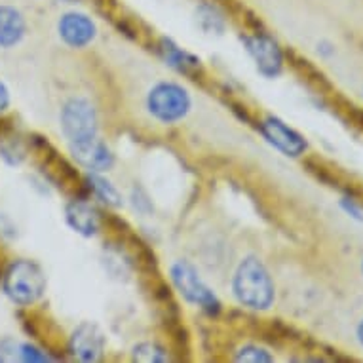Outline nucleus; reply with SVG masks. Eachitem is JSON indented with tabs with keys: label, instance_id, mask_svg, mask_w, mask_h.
Here are the masks:
<instances>
[{
	"label": "nucleus",
	"instance_id": "obj_23",
	"mask_svg": "<svg viewBox=\"0 0 363 363\" xmlns=\"http://www.w3.org/2000/svg\"><path fill=\"white\" fill-rule=\"evenodd\" d=\"M362 272H363V262H362Z\"/></svg>",
	"mask_w": 363,
	"mask_h": 363
},
{
	"label": "nucleus",
	"instance_id": "obj_4",
	"mask_svg": "<svg viewBox=\"0 0 363 363\" xmlns=\"http://www.w3.org/2000/svg\"><path fill=\"white\" fill-rule=\"evenodd\" d=\"M169 274H172V281L179 295L185 298L186 303L200 306L203 312L208 314H217L220 310V303L217 295L209 289L200 274L196 272V268L192 267L191 262L186 261H177L173 262L169 268Z\"/></svg>",
	"mask_w": 363,
	"mask_h": 363
},
{
	"label": "nucleus",
	"instance_id": "obj_9",
	"mask_svg": "<svg viewBox=\"0 0 363 363\" xmlns=\"http://www.w3.org/2000/svg\"><path fill=\"white\" fill-rule=\"evenodd\" d=\"M69 348L72 356L80 362H97L105 350V337L96 323L84 322L74 329L69 340Z\"/></svg>",
	"mask_w": 363,
	"mask_h": 363
},
{
	"label": "nucleus",
	"instance_id": "obj_16",
	"mask_svg": "<svg viewBox=\"0 0 363 363\" xmlns=\"http://www.w3.org/2000/svg\"><path fill=\"white\" fill-rule=\"evenodd\" d=\"M133 359L135 362H145V363H158V362H167L169 356L162 346L155 345V342H141L133 348Z\"/></svg>",
	"mask_w": 363,
	"mask_h": 363
},
{
	"label": "nucleus",
	"instance_id": "obj_22",
	"mask_svg": "<svg viewBox=\"0 0 363 363\" xmlns=\"http://www.w3.org/2000/svg\"><path fill=\"white\" fill-rule=\"evenodd\" d=\"M356 335H357V340H359V345L363 346V320H362V322H359V325H357Z\"/></svg>",
	"mask_w": 363,
	"mask_h": 363
},
{
	"label": "nucleus",
	"instance_id": "obj_21",
	"mask_svg": "<svg viewBox=\"0 0 363 363\" xmlns=\"http://www.w3.org/2000/svg\"><path fill=\"white\" fill-rule=\"evenodd\" d=\"M10 105V91H8L6 84L0 80V113H4Z\"/></svg>",
	"mask_w": 363,
	"mask_h": 363
},
{
	"label": "nucleus",
	"instance_id": "obj_12",
	"mask_svg": "<svg viewBox=\"0 0 363 363\" xmlns=\"http://www.w3.org/2000/svg\"><path fill=\"white\" fill-rule=\"evenodd\" d=\"M27 33L23 13L13 6H0V48H13Z\"/></svg>",
	"mask_w": 363,
	"mask_h": 363
},
{
	"label": "nucleus",
	"instance_id": "obj_15",
	"mask_svg": "<svg viewBox=\"0 0 363 363\" xmlns=\"http://www.w3.org/2000/svg\"><path fill=\"white\" fill-rule=\"evenodd\" d=\"M86 181H88L89 191L96 194V198L99 202L107 203L111 208H118V206H122V196H120V192L114 189V185L108 179L103 177L101 173L89 172Z\"/></svg>",
	"mask_w": 363,
	"mask_h": 363
},
{
	"label": "nucleus",
	"instance_id": "obj_1",
	"mask_svg": "<svg viewBox=\"0 0 363 363\" xmlns=\"http://www.w3.org/2000/svg\"><path fill=\"white\" fill-rule=\"evenodd\" d=\"M233 293L245 308L268 310L272 306L276 287L261 259L250 255L240 261L233 276Z\"/></svg>",
	"mask_w": 363,
	"mask_h": 363
},
{
	"label": "nucleus",
	"instance_id": "obj_14",
	"mask_svg": "<svg viewBox=\"0 0 363 363\" xmlns=\"http://www.w3.org/2000/svg\"><path fill=\"white\" fill-rule=\"evenodd\" d=\"M194 21L206 35H223L226 29L225 16L219 8L209 2H202L194 10Z\"/></svg>",
	"mask_w": 363,
	"mask_h": 363
},
{
	"label": "nucleus",
	"instance_id": "obj_18",
	"mask_svg": "<svg viewBox=\"0 0 363 363\" xmlns=\"http://www.w3.org/2000/svg\"><path fill=\"white\" fill-rule=\"evenodd\" d=\"M18 356L21 362H50L48 354H44V352L38 350V348L33 345L19 346Z\"/></svg>",
	"mask_w": 363,
	"mask_h": 363
},
{
	"label": "nucleus",
	"instance_id": "obj_13",
	"mask_svg": "<svg viewBox=\"0 0 363 363\" xmlns=\"http://www.w3.org/2000/svg\"><path fill=\"white\" fill-rule=\"evenodd\" d=\"M160 55L162 60L166 61V65L179 72H191L200 67V60L194 57L192 54L185 52L183 48H179L177 44L169 38H162L160 40Z\"/></svg>",
	"mask_w": 363,
	"mask_h": 363
},
{
	"label": "nucleus",
	"instance_id": "obj_5",
	"mask_svg": "<svg viewBox=\"0 0 363 363\" xmlns=\"http://www.w3.org/2000/svg\"><path fill=\"white\" fill-rule=\"evenodd\" d=\"M61 130L71 143H80L86 139L97 138V113L86 97L67 99L60 114Z\"/></svg>",
	"mask_w": 363,
	"mask_h": 363
},
{
	"label": "nucleus",
	"instance_id": "obj_2",
	"mask_svg": "<svg viewBox=\"0 0 363 363\" xmlns=\"http://www.w3.org/2000/svg\"><path fill=\"white\" fill-rule=\"evenodd\" d=\"M2 287L12 303L29 306L36 303L46 291V274L35 261L19 259L6 268L4 278H2Z\"/></svg>",
	"mask_w": 363,
	"mask_h": 363
},
{
	"label": "nucleus",
	"instance_id": "obj_19",
	"mask_svg": "<svg viewBox=\"0 0 363 363\" xmlns=\"http://www.w3.org/2000/svg\"><path fill=\"white\" fill-rule=\"evenodd\" d=\"M340 208L345 209L346 213L350 215V217H354V219L357 220H363V208H362V203L357 202V200H354V198H342L340 200Z\"/></svg>",
	"mask_w": 363,
	"mask_h": 363
},
{
	"label": "nucleus",
	"instance_id": "obj_7",
	"mask_svg": "<svg viewBox=\"0 0 363 363\" xmlns=\"http://www.w3.org/2000/svg\"><path fill=\"white\" fill-rule=\"evenodd\" d=\"M261 133L262 138L267 139L268 145H272L276 150H280L281 155L291 156V158H297V156L304 155L306 150V141L298 133L297 130H293L278 116H268L261 122Z\"/></svg>",
	"mask_w": 363,
	"mask_h": 363
},
{
	"label": "nucleus",
	"instance_id": "obj_20",
	"mask_svg": "<svg viewBox=\"0 0 363 363\" xmlns=\"http://www.w3.org/2000/svg\"><path fill=\"white\" fill-rule=\"evenodd\" d=\"M16 354H19L18 345L10 339L0 340V362H8V359H13Z\"/></svg>",
	"mask_w": 363,
	"mask_h": 363
},
{
	"label": "nucleus",
	"instance_id": "obj_17",
	"mask_svg": "<svg viewBox=\"0 0 363 363\" xmlns=\"http://www.w3.org/2000/svg\"><path fill=\"white\" fill-rule=\"evenodd\" d=\"M236 359L238 362H247V363H268L272 362L274 357L268 354V350L261 348V346L247 345L244 348H240L238 354H236Z\"/></svg>",
	"mask_w": 363,
	"mask_h": 363
},
{
	"label": "nucleus",
	"instance_id": "obj_8",
	"mask_svg": "<svg viewBox=\"0 0 363 363\" xmlns=\"http://www.w3.org/2000/svg\"><path fill=\"white\" fill-rule=\"evenodd\" d=\"M57 33L61 40L71 48H86L97 36V27L94 19L82 12H67L60 18Z\"/></svg>",
	"mask_w": 363,
	"mask_h": 363
},
{
	"label": "nucleus",
	"instance_id": "obj_10",
	"mask_svg": "<svg viewBox=\"0 0 363 363\" xmlns=\"http://www.w3.org/2000/svg\"><path fill=\"white\" fill-rule=\"evenodd\" d=\"M72 158L88 172H108L114 164V156L101 139L91 138L80 143H71Z\"/></svg>",
	"mask_w": 363,
	"mask_h": 363
},
{
	"label": "nucleus",
	"instance_id": "obj_11",
	"mask_svg": "<svg viewBox=\"0 0 363 363\" xmlns=\"http://www.w3.org/2000/svg\"><path fill=\"white\" fill-rule=\"evenodd\" d=\"M65 219L67 225L71 226L74 233L86 236V238L96 236L99 230V213L91 203L84 202V200H72L67 203Z\"/></svg>",
	"mask_w": 363,
	"mask_h": 363
},
{
	"label": "nucleus",
	"instance_id": "obj_3",
	"mask_svg": "<svg viewBox=\"0 0 363 363\" xmlns=\"http://www.w3.org/2000/svg\"><path fill=\"white\" fill-rule=\"evenodd\" d=\"M192 99L183 86L175 82H158L147 96V108L162 124H175L191 113Z\"/></svg>",
	"mask_w": 363,
	"mask_h": 363
},
{
	"label": "nucleus",
	"instance_id": "obj_6",
	"mask_svg": "<svg viewBox=\"0 0 363 363\" xmlns=\"http://www.w3.org/2000/svg\"><path fill=\"white\" fill-rule=\"evenodd\" d=\"M242 42L247 54L251 55V60L255 61L257 71L261 72L262 77H280V72L284 71V54H281L280 44L272 36L257 33V35L242 36Z\"/></svg>",
	"mask_w": 363,
	"mask_h": 363
}]
</instances>
